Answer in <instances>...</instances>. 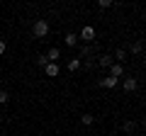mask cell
Wrapping results in <instances>:
<instances>
[{"instance_id": "15", "label": "cell", "mask_w": 146, "mask_h": 136, "mask_svg": "<svg viewBox=\"0 0 146 136\" xmlns=\"http://www.w3.org/2000/svg\"><path fill=\"white\" fill-rule=\"evenodd\" d=\"M46 63H49V58L44 56V53H42V56H36V66H39V68H46Z\"/></svg>"}, {"instance_id": "3", "label": "cell", "mask_w": 146, "mask_h": 136, "mask_svg": "<svg viewBox=\"0 0 146 136\" xmlns=\"http://www.w3.org/2000/svg\"><path fill=\"white\" fill-rule=\"evenodd\" d=\"M122 90H124V92H136V90H139V80L136 78H124L122 80Z\"/></svg>"}, {"instance_id": "8", "label": "cell", "mask_w": 146, "mask_h": 136, "mask_svg": "<svg viewBox=\"0 0 146 136\" xmlns=\"http://www.w3.org/2000/svg\"><path fill=\"white\" fill-rule=\"evenodd\" d=\"M112 63H115V58L110 56V53H102V56L98 58V66H100V68H110Z\"/></svg>"}, {"instance_id": "18", "label": "cell", "mask_w": 146, "mask_h": 136, "mask_svg": "<svg viewBox=\"0 0 146 136\" xmlns=\"http://www.w3.org/2000/svg\"><path fill=\"white\" fill-rule=\"evenodd\" d=\"M98 7L100 10H107V7H112V0H98Z\"/></svg>"}, {"instance_id": "6", "label": "cell", "mask_w": 146, "mask_h": 136, "mask_svg": "<svg viewBox=\"0 0 146 136\" xmlns=\"http://www.w3.org/2000/svg\"><path fill=\"white\" fill-rule=\"evenodd\" d=\"M44 56L49 58V63H58V58H61V51H58L56 46H51V49H49L46 53H44Z\"/></svg>"}, {"instance_id": "17", "label": "cell", "mask_w": 146, "mask_h": 136, "mask_svg": "<svg viewBox=\"0 0 146 136\" xmlns=\"http://www.w3.org/2000/svg\"><path fill=\"white\" fill-rule=\"evenodd\" d=\"M10 102V95H7V90H0V105H7Z\"/></svg>"}, {"instance_id": "2", "label": "cell", "mask_w": 146, "mask_h": 136, "mask_svg": "<svg viewBox=\"0 0 146 136\" xmlns=\"http://www.w3.org/2000/svg\"><path fill=\"white\" fill-rule=\"evenodd\" d=\"M80 39H83V44L93 42V39H95V29H93L90 24H85L83 29H80V34H78V42H80Z\"/></svg>"}, {"instance_id": "12", "label": "cell", "mask_w": 146, "mask_h": 136, "mask_svg": "<svg viewBox=\"0 0 146 136\" xmlns=\"http://www.w3.org/2000/svg\"><path fill=\"white\" fill-rule=\"evenodd\" d=\"M80 63H83L80 58H71V61H68V71H71V73H76V71L80 68Z\"/></svg>"}, {"instance_id": "4", "label": "cell", "mask_w": 146, "mask_h": 136, "mask_svg": "<svg viewBox=\"0 0 146 136\" xmlns=\"http://www.w3.org/2000/svg\"><path fill=\"white\" fill-rule=\"evenodd\" d=\"M122 75H124V66H122V63H112V66H110V78L119 80Z\"/></svg>"}, {"instance_id": "14", "label": "cell", "mask_w": 146, "mask_h": 136, "mask_svg": "<svg viewBox=\"0 0 146 136\" xmlns=\"http://www.w3.org/2000/svg\"><path fill=\"white\" fill-rule=\"evenodd\" d=\"M93 121H95V117H93V114H83V117H80V124H83V126H90Z\"/></svg>"}, {"instance_id": "16", "label": "cell", "mask_w": 146, "mask_h": 136, "mask_svg": "<svg viewBox=\"0 0 146 136\" xmlns=\"http://www.w3.org/2000/svg\"><path fill=\"white\" fill-rule=\"evenodd\" d=\"M122 129H124L127 134H131V131L136 129V124H134V121H124V124H122Z\"/></svg>"}, {"instance_id": "11", "label": "cell", "mask_w": 146, "mask_h": 136, "mask_svg": "<svg viewBox=\"0 0 146 136\" xmlns=\"http://www.w3.org/2000/svg\"><path fill=\"white\" fill-rule=\"evenodd\" d=\"M63 39H66V46H78V34H73V32H68V34H66Z\"/></svg>"}, {"instance_id": "1", "label": "cell", "mask_w": 146, "mask_h": 136, "mask_svg": "<svg viewBox=\"0 0 146 136\" xmlns=\"http://www.w3.org/2000/svg\"><path fill=\"white\" fill-rule=\"evenodd\" d=\"M32 34H34L36 39H44L49 34V22L46 20H36L34 24H32Z\"/></svg>"}, {"instance_id": "7", "label": "cell", "mask_w": 146, "mask_h": 136, "mask_svg": "<svg viewBox=\"0 0 146 136\" xmlns=\"http://www.w3.org/2000/svg\"><path fill=\"white\" fill-rule=\"evenodd\" d=\"M117 85H119V80H117V78H110V75H107V78H102V80H100V88H107V90L117 88Z\"/></svg>"}, {"instance_id": "13", "label": "cell", "mask_w": 146, "mask_h": 136, "mask_svg": "<svg viewBox=\"0 0 146 136\" xmlns=\"http://www.w3.org/2000/svg\"><path fill=\"white\" fill-rule=\"evenodd\" d=\"M129 51H131V53H141V51H144V42H134V44L129 46Z\"/></svg>"}, {"instance_id": "9", "label": "cell", "mask_w": 146, "mask_h": 136, "mask_svg": "<svg viewBox=\"0 0 146 136\" xmlns=\"http://www.w3.org/2000/svg\"><path fill=\"white\" fill-rule=\"evenodd\" d=\"M58 71H61V68H58V63H46V68H44V73H46L49 78H56Z\"/></svg>"}, {"instance_id": "20", "label": "cell", "mask_w": 146, "mask_h": 136, "mask_svg": "<svg viewBox=\"0 0 146 136\" xmlns=\"http://www.w3.org/2000/svg\"><path fill=\"white\" fill-rule=\"evenodd\" d=\"M141 126H144V131H146V119H144V121H141Z\"/></svg>"}, {"instance_id": "19", "label": "cell", "mask_w": 146, "mask_h": 136, "mask_svg": "<svg viewBox=\"0 0 146 136\" xmlns=\"http://www.w3.org/2000/svg\"><path fill=\"white\" fill-rule=\"evenodd\" d=\"M5 49H7V44H5V39H0V56L5 53Z\"/></svg>"}, {"instance_id": "5", "label": "cell", "mask_w": 146, "mask_h": 136, "mask_svg": "<svg viewBox=\"0 0 146 136\" xmlns=\"http://www.w3.org/2000/svg\"><path fill=\"white\" fill-rule=\"evenodd\" d=\"M95 53V46H90V44H80V53H78V58H90Z\"/></svg>"}, {"instance_id": "10", "label": "cell", "mask_w": 146, "mask_h": 136, "mask_svg": "<svg viewBox=\"0 0 146 136\" xmlns=\"http://www.w3.org/2000/svg\"><path fill=\"white\" fill-rule=\"evenodd\" d=\"M112 58H115V63H122V66H124V61H127V49H117V51H115V56H112Z\"/></svg>"}]
</instances>
